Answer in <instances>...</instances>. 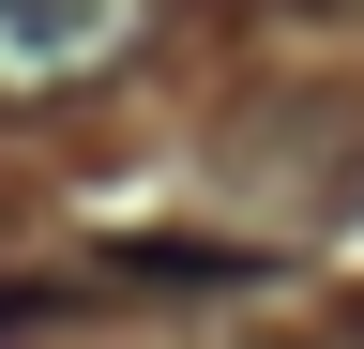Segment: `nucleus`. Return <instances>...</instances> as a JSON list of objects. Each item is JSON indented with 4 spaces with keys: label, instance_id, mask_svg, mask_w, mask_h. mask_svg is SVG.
Here are the masks:
<instances>
[{
    "label": "nucleus",
    "instance_id": "f03ea898",
    "mask_svg": "<svg viewBox=\"0 0 364 349\" xmlns=\"http://www.w3.org/2000/svg\"><path fill=\"white\" fill-rule=\"evenodd\" d=\"M122 274L136 289H258L273 243H122Z\"/></svg>",
    "mask_w": 364,
    "mask_h": 349
},
{
    "label": "nucleus",
    "instance_id": "f257e3e1",
    "mask_svg": "<svg viewBox=\"0 0 364 349\" xmlns=\"http://www.w3.org/2000/svg\"><path fill=\"white\" fill-rule=\"evenodd\" d=\"M152 46V0H0V107H61Z\"/></svg>",
    "mask_w": 364,
    "mask_h": 349
}]
</instances>
